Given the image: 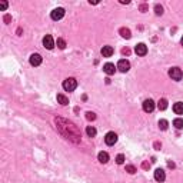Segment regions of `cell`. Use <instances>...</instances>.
<instances>
[{"label": "cell", "mask_w": 183, "mask_h": 183, "mask_svg": "<svg viewBox=\"0 0 183 183\" xmlns=\"http://www.w3.org/2000/svg\"><path fill=\"white\" fill-rule=\"evenodd\" d=\"M157 107H159V110H166L167 109V100L166 99H160L159 102H157Z\"/></svg>", "instance_id": "cell-18"}, {"label": "cell", "mask_w": 183, "mask_h": 183, "mask_svg": "<svg viewBox=\"0 0 183 183\" xmlns=\"http://www.w3.org/2000/svg\"><path fill=\"white\" fill-rule=\"evenodd\" d=\"M7 9V2H2L0 3V10H6Z\"/></svg>", "instance_id": "cell-26"}, {"label": "cell", "mask_w": 183, "mask_h": 183, "mask_svg": "<svg viewBox=\"0 0 183 183\" xmlns=\"http://www.w3.org/2000/svg\"><path fill=\"white\" fill-rule=\"evenodd\" d=\"M76 87H77V80L75 77H67L63 82V89L66 92H73Z\"/></svg>", "instance_id": "cell-1"}, {"label": "cell", "mask_w": 183, "mask_h": 183, "mask_svg": "<svg viewBox=\"0 0 183 183\" xmlns=\"http://www.w3.org/2000/svg\"><path fill=\"white\" fill-rule=\"evenodd\" d=\"M167 126H169V123H167V120H165V119H162V120H159V127L162 130H166Z\"/></svg>", "instance_id": "cell-20"}, {"label": "cell", "mask_w": 183, "mask_h": 183, "mask_svg": "<svg viewBox=\"0 0 183 183\" xmlns=\"http://www.w3.org/2000/svg\"><path fill=\"white\" fill-rule=\"evenodd\" d=\"M180 43H182V46H183V37H182V40H180Z\"/></svg>", "instance_id": "cell-30"}, {"label": "cell", "mask_w": 183, "mask_h": 183, "mask_svg": "<svg viewBox=\"0 0 183 183\" xmlns=\"http://www.w3.org/2000/svg\"><path fill=\"white\" fill-rule=\"evenodd\" d=\"M126 172L130 173V175H133V173H136L137 170H136V167L133 166V165H127V166H126Z\"/></svg>", "instance_id": "cell-21"}, {"label": "cell", "mask_w": 183, "mask_h": 183, "mask_svg": "<svg viewBox=\"0 0 183 183\" xmlns=\"http://www.w3.org/2000/svg\"><path fill=\"white\" fill-rule=\"evenodd\" d=\"M4 22H6V23H9V22H10V16H9V14H7V16H4Z\"/></svg>", "instance_id": "cell-28"}, {"label": "cell", "mask_w": 183, "mask_h": 183, "mask_svg": "<svg viewBox=\"0 0 183 183\" xmlns=\"http://www.w3.org/2000/svg\"><path fill=\"white\" fill-rule=\"evenodd\" d=\"M97 159L100 163H107L109 162V153L107 152H100L97 155Z\"/></svg>", "instance_id": "cell-14"}, {"label": "cell", "mask_w": 183, "mask_h": 183, "mask_svg": "<svg viewBox=\"0 0 183 183\" xmlns=\"http://www.w3.org/2000/svg\"><path fill=\"white\" fill-rule=\"evenodd\" d=\"M155 13H156L157 16H162L163 14V7L159 6V4H156V6H155Z\"/></svg>", "instance_id": "cell-23"}, {"label": "cell", "mask_w": 183, "mask_h": 183, "mask_svg": "<svg viewBox=\"0 0 183 183\" xmlns=\"http://www.w3.org/2000/svg\"><path fill=\"white\" fill-rule=\"evenodd\" d=\"M54 40H53V37H52L50 34H46V36H44L43 37V46L46 49H49V50H52V49L54 47Z\"/></svg>", "instance_id": "cell-7"}, {"label": "cell", "mask_w": 183, "mask_h": 183, "mask_svg": "<svg viewBox=\"0 0 183 183\" xmlns=\"http://www.w3.org/2000/svg\"><path fill=\"white\" fill-rule=\"evenodd\" d=\"M140 10L146 12V10H147V6H146V4H142V6H140Z\"/></svg>", "instance_id": "cell-27"}, {"label": "cell", "mask_w": 183, "mask_h": 183, "mask_svg": "<svg viewBox=\"0 0 183 183\" xmlns=\"http://www.w3.org/2000/svg\"><path fill=\"white\" fill-rule=\"evenodd\" d=\"M29 62H30L32 66H40L42 65V56L39 53H33L30 56V59H29Z\"/></svg>", "instance_id": "cell-9"}, {"label": "cell", "mask_w": 183, "mask_h": 183, "mask_svg": "<svg viewBox=\"0 0 183 183\" xmlns=\"http://www.w3.org/2000/svg\"><path fill=\"white\" fill-rule=\"evenodd\" d=\"M63 16H65V9L63 7H57L50 13V17L53 20H60V19H63Z\"/></svg>", "instance_id": "cell-5"}, {"label": "cell", "mask_w": 183, "mask_h": 183, "mask_svg": "<svg viewBox=\"0 0 183 183\" xmlns=\"http://www.w3.org/2000/svg\"><path fill=\"white\" fill-rule=\"evenodd\" d=\"M56 43H57V47L62 49V50L66 47V42L63 40V39H57V42H56Z\"/></svg>", "instance_id": "cell-22"}, {"label": "cell", "mask_w": 183, "mask_h": 183, "mask_svg": "<svg viewBox=\"0 0 183 183\" xmlns=\"http://www.w3.org/2000/svg\"><path fill=\"white\" fill-rule=\"evenodd\" d=\"M115 70H116V67H115L113 63H106V65L103 66V72H105L106 75H109V76L115 75Z\"/></svg>", "instance_id": "cell-12"}, {"label": "cell", "mask_w": 183, "mask_h": 183, "mask_svg": "<svg viewBox=\"0 0 183 183\" xmlns=\"http://www.w3.org/2000/svg\"><path fill=\"white\" fill-rule=\"evenodd\" d=\"M96 133H97V130H96L93 126H87V127H86V135H87L89 137H95Z\"/></svg>", "instance_id": "cell-17"}, {"label": "cell", "mask_w": 183, "mask_h": 183, "mask_svg": "<svg viewBox=\"0 0 183 183\" xmlns=\"http://www.w3.org/2000/svg\"><path fill=\"white\" fill-rule=\"evenodd\" d=\"M173 126H175L176 129H183V119H180V117L175 119V120H173Z\"/></svg>", "instance_id": "cell-19"}, {"label": "cell", "mask_w": 183, "mask_h": 183, "mask_svg": "<svg viewBox=\"0 0 183 183\" xmlns=\"http://www.w3.org/2000/svg\"><path fill=\"white\" fill-rule=\"evenodd\" d=\"M116 163H117V165H123V163H125V156H123V155H117V156H116Z\"/></svg>", "instance_id": "cell-24"}, {"label": "cell", "mask_w": 183, "mask_h": 183, "mask_svg": "<svg viewBox=\"0 0 183 183\" xmlns=\"http://www.w3.org/2000/svg\"><path fill=\"white\" fill-rule=\"evenodd\" d=\"M100 53H102L103 57H110V56L115 53V50H113L112 46H103L102 50H100Z\"/></svg>", "instance_id": "cell-11"}, {"label": "cell", "mask_w": 183, "mask_h": 183, "mask_svg": "<svg viewBox=\"0 0 183 183\" xmlns=\"http://www.w3.org/2000/svg\"><path fill=\"white\" fill-rule=\"evenodd\" d=\"M129 53H130L129 49H123V54H129Z\"/></svg>", "instance_id": "cell-29"}, {"label": "cell", "mask_w": 183, "mask_h": 183, "mask_svg": "<svg viewBox=\"0 0 183 183\" xmlns=\"http://www.w3.org/2000/svg\"><path fill=\"white\" fill-rule=\"evenodd\" d=\"M57 102L60 103V105L66 106V105H69V99L66 97L65 95H62V93H59V95H57Z\"/></svg>", "instance_id": "cell-16"}, {"label": "cell", "mask_w": 183, "mask_h": 183, "mask_svg": "<svg viewBox=\"0 0 183 183\" xmlns=\"http://www.w3.org/2000/svg\"><path fill=\"white\" fill-rule=\"evenodd\" d=\"M165 179H166V173H165V170L163 169H156L155 170V180H157V182H165Z\"/></svg>", "instance_id": "cell-10"}, {"label": "cell", "mask_w": 183, "mask_h": 183, "mask_svg": "<svg viewBox=\"0 0 183 183\" xmlns=\"http://www.w3.org/2000/svg\"><path fill=\"white\" fill-rule=\"evenodd\" d=\"M119 33H120V36L125 39H130L132 37V34H130V30L129 29H126V27H122L120 30H119Z\"/></svg>", "instance_id": "cell-15"}, {"label": "cell", "mask_w": 183, "mask_h": 183, "mask_svg": "<svg viewBox=\"0 0 183 183\" xmlns=\"http://www.w3.org/2000/svg\"><path fill=\"white\" fill-rule=\"evenodd\" d=\"M169 76L173 79V80L179 82V80H182V77H183V72L180 70L179 67H172L169 70Z\"/></svg>", "instance_id": "cell-2"}, {"label": "cell", "mask_w": 183, "mask_h": 183, "mask_svg": "<svg viewBox=\"0 0 183 183\" xmlns=\"http://www.w3.org/2000/svg\"><path fill=\"white\" fill-rule=\"evenodd\" d=\"M105 142H106V145H107V146H113L116 142H117V135H116L115 132H109V133H106V136H105Z\"/></svg>", "instance_id": "cell-4"}, {"label": "cell", "mask_w": 183, "mask_h": 183, "mask_svg": "<svg viewBox=\"0 0 183 183\" xmlns=\"http://www.w3.org/2000/svg\"><path fill=\"white\" fill-rule=\"evenodd\" d=\"M86 119H87V120H95L96 115L93 112H87V113H86Z\"/></svg>", "instance_id": "cell-25"}, {"label": "cell", "mask_w": 183, "mask_h": 183, "mask_svg": "<svg viewBox=\"0 0 183 183\" xmlns=\"http://www.w3.org/2000/svg\"><path fill=\"white\" fill-rule=\"evenodd\" d=\"M173 112L176 115H183V103L182 102H177L173 105Z\"/></svg>", "instance_id": "cell-13"}, {"label": "cell", "mask_w": 183, "mask_h": 183, "mask_svg": "<svg viewBox=\"0 0 183 183\" xmlns=\"http://www.w3.org/2000/svg\"><path fill=\"white\" fill-rule=\"evenodd\" d=\"M143 110L146 113H152L155 110V102H153L152 99H146L145 102H143Z\"/></svg>", "instance_id": "cell-6"}, {"label": "cell", "mask_w": 183, "mask_h": 183, "mask_svg": "<svg viewBox=\"0 0 183 183\" xmlns=\"http://www.w3.org/2000/svg\"><path fill=\"white\" fill-rule=\"evenodd\" d=\"M117 69L122 73H126V72H129L130 70V62L129 60H126V59H120L117 63Z\"/></svg>", "instance_id": "cell-3"}, {"label": "cell", "mask_w": 183, "mask_h": 183, "mask_svg": "<svg viewBox=\"0 0 183 183\" xmlns=\"http://www.w3.org/2000/svg\"><path fill=\"white\" fill-rule=\"evenodd\" d=\"M135 52H136V54H137V56H145V54L147 53V46H146L145 43L136 44Z\"/></svg>", "instance_id": "cell-8"}]
</instances>
